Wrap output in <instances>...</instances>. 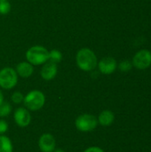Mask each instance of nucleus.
I'll return each mask as SVG.
<instances>
[{
	"label": "nucleus",
	"instance_id": "f257e3e1",
	"mask_svg": "<svg viewBox=\"0 0 151 152\" xmlns=\"http://www.w3.org/2000/svg\"><path fill=\"white\" fill-rule=\"evenodd\" d=\"M76 63L81 70L90 72L97 68L98 59L93 50L84 47L77 51L76 54Z\"/></svg>",
	"mask_w": 151,
	"mask_h": 152
},
{
	"label": "nucleus",
	"instance_id": "5701e85b",
	"mask_svg": "<svg viewBox=\"0 0 151 152\" xmlns=\"http://www.w3.org/2000/svg\"><path fill=\"white\" fill-rule=\"evenodd\" d=\"M3 1H6V0H0V2H3Z\"/></svg>",
	"mask_w": 151,
	"mask_h": 152
},
{
	"label": "nucleus",
	"instance_id": "412c9836",
	"mask_svg": "<svg viewBox=\"0 0 151 152\" xmlns=\"http://www.w3.org/2000/svg\"><path fill=\"white\" fill-rule=\"evenodd\" d=\"M4 101V94H3V92H2V90H1V88H0V104L3 102Z\"/></svg>",
	"mask_w": 151,
	"mask_h": 152
},
{
	"label": "nucleus",
	"instance_id": "6ab92c4d",
	"mask_svg": "<svg viewBox=\"0 0 151 152\" xmlns=\"http://www.w3.org/2000/svg\"><path fill=\"white\" fill-rule=\"evenodd\" d=\"M8 128H9L8 123H7L4 119L0 118V135L4 134L7 132Z\"/></svg>",
	"mask_w": 151,
	"mask_h": 152
},
{
	"label": "nucleus",
	"instance_id": "ddd939ff",
	"mask_svg": "<svg viewBox=\"0 0 151 152\" xmlns=\"http://www.w3.org/2000/svg\"><path fill=\"white\" fill-rule=\"evenodd\" d=\"M0 152H13V146L11 139L4 134L0 135Z\"/></svg>",
	"mask_w": 151,
	"mask_h": 152
},
{
	"label": "nucleus",
	"instance_id": "9b49d317",
	"mask_svg": "<svg viewBox=\"0 0 151 152\" xmlns=\"http://www.w3.org/2000/svg\"><path fill=\"white\" fill-rule=\"evenodd\" d=\"M15 71L18 75V77H20L22 78H28L32 76L34 73V66L30 64L29 62L26 61H20L17 64L15 68Z\"/></svg>",
	"mask_w": 151,
	"mask_h": 152
},
{
	"label": "nucleus",
	"instance_id": "423d86ee",
	"mask_svg": "<svg viewBox=\"0 0 151 152\" xmlns=\"http://www.w3.org/2000/svg\"><path fill=\"white\" fill-rule=\"evenodd\" d=\"M133 66L138 69H146L151 65V52L146 49L140 50L133 58Z\"/></svg>",
	"mask_w": 151,
	"mask_h": 152
},
{
	"label": "nucleus",
	"instance_id": "f3484780",
	"mask_svg": "<svg viewBox=\"0 0 151 152\" xmlns=\"http://www.w3.org/2000/svg\"><path fill=\"white\" fill-rule=\"evenodd\" d=\"M11 100L12 102L14 103V104H20L23 102V100H24V95L19 92V91H15L12 93V96H11Z\"/></svg>",
	"mask_w": 151,
	"mask_h": 152
},
{
	"label": "nucleus",
	"instance_id": "f8f14e48",
	"mask_svg": "<svg viewBox=\"0 0 151 152\" xmlns=\"http://www.w3.org/2000/svg\"><path fill=\"white\" fill-rule=\"evenodd\" d=\"M98 124L101 126H109L115 121V115L111 110H102L97 118Z\"/></svg>",
	"mask_w": 151,
	"mask_h": 152
},
{
	"label": "nucleus",
	"instance_id": "dca6fc26",
	"mask_svg": "<svg viewBox=\"0 0 151 152\" xmlns=\"http://www.w3.org/2000/svg\"><path fill=\"white\" fill-rule=\"evenodd\" d=\"M132 68H133V63H132V61H130L128 60L122 61L118 64V69L122 72H128V71H130L132 69Z\"/></svg>",
	"mask_w": 151,
	"mask_h": 152
},
{
	"label": "nucleus",
	"instance_id": "1a4fd4ad",
	"mask_svg": "<svg viewBox=\"0 0 151 152\" xmlns=\"http://www.w3.org/2000/svg\"><path fill=\"white\" fill-rule=\"evenodd\" d=\"M38 147L42 152H53L56 149V140L51 134H43L38 140Z\"/></svg>",
	"mask_w": 151,
	"mask_h": 152
},
{
	"label": "nucleus",
	"instance_id": "2eb2a0df",
	"mask_svg": "<svg viewBox=\"0 0 151 152\" xmlns=\"http://www.w3.org/2000/svg\"><path fill=\"white\" fill-rule=\"evenodd\" d=\"M12 110V105L8 102L4 101L1 104H0V118H5L8 115L11 114Z\"/></svg>",
	"mask_w": 151,
	"mask_h": 152
},
{
	"label": "nucleus",
	"instance_id": "20e7f679",
	"mask_svg": "<svg viewBox=\"0 0 151 152\" xmlns=\"http://www.w3.org/2000/svg\"><path fill=\"white\" fill-rule=\"evenodd\" d=\"M18 75L15 69L5 67L0 69V88L11 90L14 88L18 83Z\"/></svg>",
	"mask_w": 151,
	"mask_h": 152
},
{
	"label": "nucleus",
	"instance_id": "4be33fe9",
	"mask_svg": "<svg viewBox=\"0 0 151 152\" xmlns=\"http://www.w3.org/2000/svg\"><path fill=\"white\" fill-rule=\"evenodd\" d=\"M53 152H65V151H63L62 149H55Z\"/></svg>",
	"mask_w": 151,
	"mask_h": 152
},
{
	"label": "nucleus",
	"instance_id": "0eeeda50",
	"mask_svg": "<svg viewBox=\"0 0 151 152\" xmlns=\"http://www.w3.org/2000/svg\"><path fill=\"white\" fill-rule=\"evenodd\" d=\"M13 118L16 125L20 127H27L31 122V114L28 110L24 107H19L15 110Z\"/></svg>",
	"mask_w": 151,
	"mask_h": 152
},
{
	"label": "nucleus",
	"instance_id": "aec40b11",
	"mask_svg": "<svg viewBox=\"0 0 151 152\" xmlns=\"http://www.w3.org/2000/svg\"><path fill=\"white\" fill-rule=\"evenodd\" d=\"M84 152H105L101 148L97 147V146H92L87 148Z\"/></svg>",
	"mask_w": 151,
	"mask_h": 152
},
{
	"label": "nucleus",
	"instance_id": "7ed1b4c3",
	"mask_svg": "<svg viewBox=\"0 0 151 152\" xmlns=\"http://www.w3.org/2000/svg\"><path fill=\"white\" fill-rule=\"evenodd\" d=\"M23 103L25 108L29 111L39 110L45 103V95L42 91L32 90L24 96Z\"/></svg>",
	"mask_w": 151,
	"mask_h": 152
},
{
	"label": "nucleus",
	"instance_id": "a211bd4d",
	"mask_svg": "<svg viewBox=\"0 0 151 152\" xmlns=\"http://www.w3.org/2000/svg\"><path fill=\"white\" fill-rule=\"evenodd\" d=\"M11 11V4L6 0L0 2V14L1 15H6Z\"/></svg>",
	"mask_w": 151,
	"mask_h": 152
},
{
	"label": "nucleus",
	"instance_id": "6e6552de",
	"mask_svg": "<svg viewBox=\"0 0 151 152\" xmlns=\"http://www.w3.org/2000/svg\"><path fill=\"white\" fill-rule=\"evenodd\" d=\"M97 67L101 74L104 75H110L115 72L117 68V61L110 56L102 58L100 61H98Z\"/></svg>",
	"mask_w": 151,
	"mask_h": 152
},
{
	"label": "nucleus",
	"instance_id": "4468645a",
	"mask_svg": "<svg viewBox=\"0 0 151 152\" xmlns=\"http://www.w3.org/2000/svg\"><path fill=\"white\" fill-rule=\"evenodd\" d=\"M62 53L60 50L57 49H53L49 51V60L52 62H54L56 64L60 63L62 61Z\"/></svg>",
	"mask_w": 151,
	"mask_h": 152
},
{
	"label": "nucleus",
	"instance_id": "f03ea898",
	"mask_svg": "<svg viewBox=\"0 0 151 152\" xmlns=\"http://www.w3.org/2000/svg\"><path fill=\"white\" fill-rule=\"evenodd\" d=\"M25 57L33 66H40L49 60V51L42 45H34L27 50Z\"/></svg>",
	"mask_w": 151,
	"mask_h": 152
},
{
	"label": "nucleus",
	"instance_id": "9d476101",
	"mask_svg": "<svg viewBox=\"0 0 151 152\" xmlns=\"http://www.w3.org/2000/svg\"><path fill=\"white\" fill-rule=\"evenodd\" d=\"M57 73H58V65L50 61H47L45 63H44L40 70L41 77L45 81H51L53 78H55Z\"/></svg>",
	"mask_w": 151,
	"mask_h": 152
},
{
	"label": "nucleus",
	"instance_id": "39448f33",
	"mask_svg": "<svg viewBox=\"0 0 151 152\" xmlns=\"http://www.w3.org/2000/svg\"><path fill=\"white\" fill-rule=\"evenodd\" d=\"M98 119L92 114H82L78 116L75 121L76 128L82 133L93 131L98 126Z\"/></svg>",
	"mask_w": 151,
	"mask_h": 152
}]
</instances>
